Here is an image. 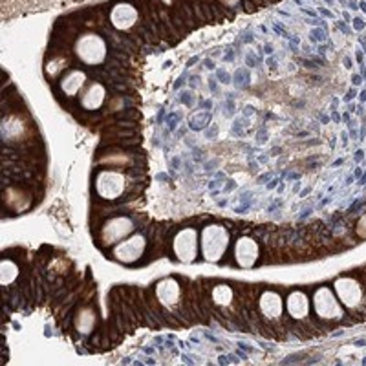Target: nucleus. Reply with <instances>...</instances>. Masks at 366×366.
Listing matches in <instances>:
<instances>
[{
  "mask_svg": "<svg viewBox=\"0 0 366 366\" xmlns=\"http://www.w3.org/2000/svg\"><path fill=\"white\" fill-rule=\"evenodd\" d=\"M333 292L337 293L339 300L350 315L355 317L357 320L366 319V287L361 279L342 274V277L335 279Z\"/></svg>",
  "mask_w": 366,
  "mask_h": 366,
  "instance_id": "f257e3e1",
  "label": "nucleus"
},
{
  "mask_svg": "<svg viewBox=\"0 0 366 366\" xmlns=\"http://www.w3.org/2000/svg\"><path fill=\"white\" fill-rule=\"evenodd\" d=\"M229 242H231V234L224 224H218V222L207 224L200 231L202 258L207 264L222 262V258L229 249Z\"/></svg>",
  "mask_w": 366,
  "mask_h": 366,
  "instance_id": "f03ea898",
  "label": "nucleus"
},
{
  "mask_svg": "<svg viewBox=\"0 0 366 366\" xmlns=\"http://www.w3.org/2000/svg\"><path fill=\"white\" fill-rule=\"evenodd\" d=\"M74 54L86 66H99L104 63L109 48H107V41L99 34L88 31L75 41Z\"/></svg>",
  "mask_w": 366,
  "mask_h": 366,
  "instance_id": "7ed1b4c3",
  "label": "nucleus"
},
{
  "mask_svg": "<svg viewBox=\"0 0 366 366\" xmlns=\"http://www.w3.org/2000/svg\"><path fill=\"white\" fill-rule=\"evenodd\" d=\"M313 313L320 322H339L345 319V308H342L341 300H339L337 293L332 292L328 286H322L315 290L313 293Z\"/></svg>",
  "mask_w": 366,
  "mask_h": 366,
  "instance_id": "20e7f679",
  "label": "nucleus"
},
{
  "mask_svg": "<svg viewBox=\"0 0 366 366\" xmlns=\"http://www.w3.org/2000/svg\"><path fill=\"white\" fill-rule=\"evenodd\" d=\"M127 183H129V179L123 172L109 169V171L97 172L96 179H94V187H96L99 198L107 202H116L127 192Z\"/></svg>",
  "mask_w": 366,
  "mask_h": 366,
  "instance_id": "39448f33",
  "label": "nucleus"
},
{
  "mask_svg": "<svg viewBox=\"0 0 366 366\" xmlns=\"http://www.w3.org/2000/svg\"><path fill=\"white\" fill-rule=\"evenodd\" d=\"M200 253V234L194 227H183L174 234L172 240V254L179 264L196 262Z\"/></svg>",
  "mask_w": 366,
  "mask_h": 366,
  "instance_id": "423d86ee",
  "label": "nucleus"
},
{
  "mask_svg": "<svg viewBox=\"0 0 366 366\" xmlns=\"http://www.w3.org/2000/svg\"><path fill=\"white\" fill-rule=\"evenodd\" d=\"M147 251V237L142 233L130 234L112 247V258L123 266H132Z\"/></svg>",
  "mask_w": 366,
  "mask_h": 366,
  "instance_id": "0eeeda50",
  "label": "nucleus"
},
{
  "mask_svg": "<svg viewBox=\"0 0 366 366\" xmlns=\"http://www.w3.org/2000/svg\"><path fill=\"white\" fill-rule=\"evenodd\" d=\"M134 220L129 217H114L104 222L99 233V244L103 247H114L121 240L130 237L134 231Z\"/></svg>",
  "mask_w": 366,
  "mask_h": 366,
  "instance_id": "6e6552de",
  "label": "nucleus"
},
{
  "mask_svg": "<svg viewBox=\"0 0 366 366\" xmlns=\"http://www.w3.org/2000/svg\"><path fill=\"white\" fill-rule=\"evenodd\" d=\"M258 313L266 322L269 325H280L282 322L284 312H286V302H284L282 295L273 290H266L258 297Z\"/></svg>",
  "mask_w": 366,
  "mask_h": 366,
  "instance_id": "1a4fd4ad",
  "label": "nucleus"
},
{
  "mask_svg": "<svg viewBox=\"0 0 366 366\" xmlns=\"http://www.w3.org/2000/svg\"><path fill=\"white\" fill-rule=\"evenodd\" d=\"M260 260V246L253 237H244L238 238L234 242L233 247V262L234 266L242 267V269H249V267L257 266V262Z\"/></svg>",
  "mask_w": 366,
  "mask_h": 366,
  "instance_id": "9d476101",
  "label": "nucleus"
},
{
  "mask_svg": "<svg viewBox=\"0 0 366 366\" xmlns=\"http://www.w3.org/2000/svg\"><path fill=\"white\" fill-rule=\"evenodd\" d=\"M154 293L158 302L162 304L165 310H176L182 302V284L178 282V279L174 277H167V279H162L154 286Z\"/></svg>",
  "mask_w": 366,
  "mask_h": 366,
  "instance_id": "9b49d317",
  "label": "nucleus"
},
{
  "mask_svg": "<svg viewBox=\"0 0 366 366\" xmlns=\"http://www.w3.org/2000/svg\"><path fill=\"white\" fill-rule=\"evenodd\" d=\"M31 132H29V121L24 119L19 114L13 116H6L2 121V137H4L6 145H17V143L29 139Z\"/></svg>",
  "mask_w": 366,
  "mask_h": 366,
  "instance_id": "f8f14e48",
  "label": "nucleus"
},
{
  "mask_svg": "<svg viewBox=\"0 0 366 366\" xmlns=\"http://www.w3.org/2000/svg\"><path fill=\"white\" fill-rule=\"evenodd\" d=\"M286 312L290 319L299 322V325H304L310 319V313H312V302H310L308 293L300 292V290H293V292L287 293Z\"/></svg>",
  "mask_w": 366,
  "mask_h": 366,
  "instance_id": "ddd939ff",
  "label": "nucleus"
},
{
  "mask_svg": "<svg viewBox=\"0 0 366 366\" xmlns=\"http://www.w3.org/2000/svg\"><path fill=\"white\" fill-rule=\"evenodd\" d=\"M109 17L114 29H117V31H130L137 24V21H139V13H137L136 6H132L130 2H117Z\"/></svg>",
  "mask_w": 366,
  "mask_h": 366,
  "instance_id": "4468645a",
  "label": "nucleus"
},
{
  "mask_svg": "<svg viewBox=\"0 0 366 366\" xmlns=\"http://www.w3.org/2000/svg\"><path fill=\"white\" fill-rule=\"evenodd\" d=\"M107 99V90L101 83H90L84 88L83 96H81V109L88 110V112H96L104 104Z\"/></svg>",
  "mask_w": 366,
  "mask_h": 366,
  "instance_id": "2eb2a0df",
  "label": "nucleus"
},
{
  "mask_svg": "<svg viewBox=\"0 0 366 366\" xmlns=\"http://www.w3.org/2000/svg\"><path fill=\"white\" fill-rule=\"evenodd\" d=\"M86 83H88V77L84 71L68 70L66 74L61 77V81H59V88H61V92H63L66 97H74L83 90Z\"/></svg>",
  "mask_w": 366,
  "mask_h": 366,
  "instance_id": "dca6fc26",
  "label": "nucleus"
},
{
  "mask_svg": "<svg viewBox=\"0 0 366 366\" xmlns=\"http://www.w3.org/2000/svg\"><path fill=\"white\" fill-rule=\"evenodd\" d=\"M31 205V198L28 192L21 189H6L4 192V207L11 209L13 212H22Z\"/></svg>",
  "mask_w": 366,
  "mask_h": 366,
  "instance_id": "f3484780",
  "label": "nucleus"
},
{
  "mask_svg": "<svg viewBox=\"0 0 366 366\" xmlns=\"http://www.w3.org/2000/svg\"><path fill=\"white\" fill-rule=\"evenodd\" d=\"M96 322H97V315L94 312V308L86 306V308H81L79 312L75 313V319H74V326L77 330V333L81 335H90L96 328Z\"/></svg>",
  "mask_w": 366,
  "mask_h": 366,
  "instance_id": "a211bd4d",
  "label": "nucleus"
},
{
  "mask_svg": "<svg viewBox=\"0 0 366 366\" xmlns=\"http://www.w3.org/2000/svg\"><path fill=\"white\" fill-rule=\"evenodd\" d=\"M234 297H237V292L229 284H217L211 290V300L217 308H231L234 302Z\"/></svg>",
  "mask_w": 366,
  "mask_h": 366,
  "instance_id": "6ab92c4d",
  "label": "nucleus"
},
{
  "mask_svg": "<svg viewBox=\"0 0 366 366\" xmlns=\"http://www.w3.org/2000/svg\"><path fill=\"white\" fill-rule=\"evenodd\" d=\"M17 277H19L17 262H13V260H4L2 266H0V279H2V284L8 287L9 284H13L15 280H17Z\"/></svg>",
  "mask_w": 366,
  "mask_h": 366,
  "instance_id": "aec40b11",
  "label": "nucleus"
},
{
  "mask_svg": "<svg viewBox=\"0 0 366 366\" xmlns=\"http://www.w3.org/2000/svg\"><path fill=\"white\" fill-rule=\"evenodd\" d=\"M99 163H104V165H119V167H123V165H129V163H132V162H130V156H127V154H123V152H119V154H107V156H103V159H101Z\"/></svg>",
  "mask_w": 366,
  "mask_h": 366,
  "instance_id": "412c9836",
  "label": "nucleus"
},
{
  "mask_svg": "<svg viewBox=\"0 0 366 366\" xmlns=\"http://www.w3.org/2000/svg\"><path fill=\"white\" fill-rule=\"evenodd\" d=\"M355 233H357L361 238H366V217H362L361 220H359L357 229H355Z\"/></svg>",
  "mask_w": 366,
  "mask_h": 366,
  "instance_id": "4be33fe9",
  "label": "nucleus"
}]
</instances>
